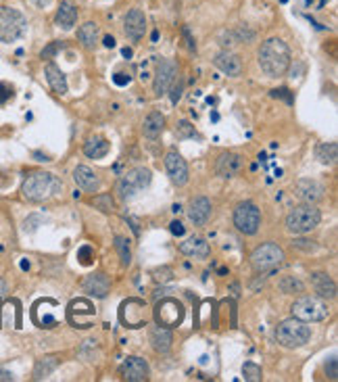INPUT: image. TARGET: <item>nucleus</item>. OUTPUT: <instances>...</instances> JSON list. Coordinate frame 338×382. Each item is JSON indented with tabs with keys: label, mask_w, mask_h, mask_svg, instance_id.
I'll list each match as a JSON object with an SVG mask.
<instances>
[{
	"label": "nucleus",
	"mask_w": 338,
	"mask_h": 382,
	"mask_svg": "<svg viewBox=\"0 0 338 382\" xmlns=\"http://www.w3.org/2000/svg\"><path fill=\"white\" fill-rule=\"evenodd\" d=\"M74 180L75 184L86 192H96L98 191V186H101L98 176H96L90 167H86V165H77V167H75Z\"/></svg>",
	"instance_id": "nucleus-20"
},
{
	"label": "nucleus",
	"mask_w": 338,
	"mask_h": 382,
	"mask_svg": "<svg viewBox=\"0 0 338 382\" xmlns=\"http://www.w3.org/2000/svg\"><path fill=\"white\" fill-rule=\"evenodd\" d=\"M98 36H101V30H98V26L94 21H88V23L79 26V30H77V40H79V44L86 50H94L96 48Z\"/></svg>",
	"instance_id": "nucleus-23"
},
{
	"label": "nucleus",
	"mask_w": 338,
	"mask_h": 382,
	"mask_svg": "<svg viewBox=\"0 0 338 382\" xmlns=\"http://www.w3.org/2000/svg\"><path fill=\"white\" fill-rule=\"evenodd\" d=\"M259 67L265 76L282 77L291 67V48L284 40H265L259 48Z\"/></svg>",
	"instance_id": "nucleus-1"
},
{
	"label": "nucleus",
	"mask_w": 338,
	"mask_h": 382,
	"mask_svg": "<svg viewBox=\"0 0 338 382\" xmlns=\"http://www.w3.org/2000/svg\"><path fill=\"white\" fill-rule=\"evenodd\" d=\"M92 203H94L101 211H107V213L115 209V203H113L111 194H98V196L92 198Z\"/></svg>",
	"instance_id": "nucleus-36"
},
{
	"label": "nucleus",
	"mask_w": 338,
	"mask_h": 382,
	"mask_svg": "<svg viewBox=\"0 0 338 382\" xmlns=\"http://www.w3.org/2000/svg\"><path fill=\"white\" fill-rule=\"evenodd\" d=\"M109 286H111L109 278H107L105 274H101V271L88 276V278L84 280V291L90 293V295H94V297H98V299H105V297H107Z\"/></svg>",
	"instance_id": "nucleus-21"
},
{
	"label": "nucleus",
	"mask_w": 338,
	"mask_h": 382,
	"mask_svg": "<svg viewBox=\"0 0 338 382\" xmlns=\"http://www.w3.org/2000/svg\"><path fill=\"white\" fill-rule=\"evenodd\" d=\"M55 21H57L59 28L72 30L75 26V21H77V9H75L72 2H63V4L59 6L57 15H55Z\"/></svg>",
	"instance_id": "nucleus-27"
},
{
	"label": "nucleus",
	"mask_w": 338,
	"mask_h": 382,
	"mask_svg": "<svg viewBox=\"0 0 338 382\" xmlns=\"http://www.w3.org/2000/svg\"><path fill=\"white\" fill-rule=\"evenodd\" d=\"M315 157H317V161L324 163V165H334L338 157V145L337 142H324V145H320L317 151H315Z\"/></svg>",
	"instance_id": "nucleus-31"
},
{
	"label": "nucleus",
	"mask_w": 338,
	"mask_h": 382,
	"mask_svg": "<svg viewBox=\"0 0 338 382\" xmlns=\"http://www.w3.org/2000/svg\"><path fill=\"white\" fill-rule=\"evenodd\" d=\"M234 226L238 232L253 236L261 226V211L257 209L255 203H240L234 211Z\"/></svg>",
	"instance_id": "nucleus-8"
},
{
	"label": "nucleus",
	"mask_w": 338,
	"mask_h": 382,
	"mask_svg": "<svg viewBox=\"0 0 338 382\" xmlns=\"http://www.w3.org/2000/svg\"><path fill=\"white\" fill-rule=\"evenodd\" d=\"M79 315H88V318H92V315H94V307H92L90 301H86V299H77V301H74V303L69 305L67 318H69V322L74 324V328H77V320H79Z\"/></svg>",
	"instance_id": "nucleus-28"
},
{
	"label": "nucleus",
	"mask_w": 338,
	"mask_h": 382,
	"mask_svg": "<svg viewBox=\"0 0 338 382\" xmlns=\"http://www.w3.org/2000/svg\"><path fill=\"white\" fill-rule=\"evenodd\" d=\"M59 191H61V180L57 176L48 174V172H34L21 184L23 196L28 201H32V203L46 201V198L55 196Z\"/></svg>",
	"instance_id": "nucleus-2"
},
{
	"label": "nucleus",
	"mask_w": 338,
	"mask_h": 382,
	"mask_svg": "<svg viewBox=\"0 0 338 382\" xmlns=\"http://www.w3.org/2000/svg\"><path fill=\"white\" fill-rule=\"evenodd\" d=\"M57 366H59V359H57V357H42V359H38L36 368H34V381L48 378V376L57 370Z\"/></svg>",
	"instance_id": "nucleus-30"
},
{
	"label": "nucleus",
	"mask_w": 338,
	"mask_h": 382,
	"mask_svg": "<svg viewBox=\"0 0 338 382\" xmlns=\"http://www.w3.org/2000/svg\"><path fill=\"white\" fill-rule=\"evenodd\" d=\"M109 149H111V145L105 140V138H90L86 145H84V153L86 157H90V159H101V157H105V155L109 153Z\"/></svg>",
	"instance_id": "nucleus-29"
},
{
	"label": "nucleus",
	"mask_w": 338,
	"mask_h": 382,
	"mask_svg": "<svg viewBox=\"0 0 338 382\" xmlns=\"http://www.w3.org/2000/svg\"><path fill=\"white\" fill-rule=\"evenodd\" d=\"M213 63H215V67H218L222 74H225V76L236 77L242 74V61H240V57L234 55V52H227V50L220 52V55L213 59Z\"/></svg>",
	"instance_id": "nucleus-17"
},
{
	"label": "nucleus",
	"mask_w": 338,
	"mask_h": 382,
	"mask_svg": "<svg viewBox=\"0 0 338 382\" xmlns=\"http://www.w3.org/2000/svg\"><path fill=\"white\" fill-rule=\"evenodd\" d=\"M36 9H44V6H48L50 4V0H30Z\"/></svg>",
	"instance_id": "nucleus-48"
},
{
	"label": "nucleus",
	"mask_w": 338,
	"mask_h": 382,
	"mask_svg": "<svg viewBox=\"0 0 338 382\" xmlns=\"http://www.w3.org/2000/svg\"><path fill=\"white\" fill-rule=\"evenodd\" d=\"M165 169H167V174H169V178H171V182L176 186H184L188 182V165L184 157L178 151L171 149L169 153L165 155Z\"/></svg>",
	"instance_id": "nucleus-13"
},
{
	"label": "nucleus",
	"mask_w": 338,
	"mask_h": 382,
	"mask_svg": "<svg viewBox=\"0 0 338 382\" xmlns=\"http://www.w3.org/2000/svg\"><path fill=\"white\" fill-rule=\"evenodd\" d=\"M311 284H313V291H315L322 299H334V297H337V284H334V280H332L326 271H315V274H311Z\"/></svg>",
	"instance_id": "nucleus-19"
},
{
	"label": "nucleus",
	"mask_w": 338,
	"mask_h": 382,
	"mask_svg": "<svg viewBox=\"0 0 338 382\" xmlns=\"http://www.w3.org/2000/svg\"><path fill=\"white\" fill-rule=\"evenodd\" d=\"M180 253L194 257V259H207L209 257V245L203 238H188L186 242L180 245Z\"/></svg>",
	"instance_id": "nucleus-24"
},
{
	"label": "nucleus",
	"mask_w": 338,
	"mask_h": 382,
	"mask_svg": "<svg viewBox=\"0 0 338 382\" xmlns=\"http://www.w3.org/2000/svg\"><path fill=\"white\" fill-rule=\"evenodd\" d=\"M59 48H63V44H61V42H52L46 50H42V59H50Z\"/></svg>",
	"instance_id": "nucleus-41"
},
{
	"label": "nucleus",
	"mask_w": 338,
	"mask_h": 382,
	"mask_svg": "<svg viewBox=\"0 0 338 382\" xmlns=\"http://www.w3.org/2000/svg\"><path fill=\"white\" fill-rule=\"evenodd\" d=\"M176 76H178L176 63L169 61V59H161V61L157 63V72H154V84H152L154 94H157V96L165 94V92L171 88V84H174Z\"/></svg>",
	"instance_id": "nucleus-11"
},
{
	"label": "nucleus",
	"mask_w": 338,
	"mask_h": 382,
	"mask_svg": "<svg viewBox=\"0 0 338 382\" xmlns=\"http://www.w3.org/2000/svg\"><path fill=\"white\" fill-rule=\"evenodd\" d=\"M180 96H182V86H176V88H174V94H171V101H174V103H178V101H180Z\"/></svg>",
	"instance_id": "nucleus-47"
},
{
	"label": "nucleus",
	"mask_w": 338,
	"mask_h": 382,
	"mask_svg": "<svg viewBox=\"0 0 338 382\" xmlns=\"http://www.w3.org/2000/svg\"><path fill=\"white\" fill-rule=\"evenodd\" d=\"M28 21L13 6H0V42H15L26 34Z\"/></svg>",
	"instance_id": "nucleus-6"
},
{
	"label": "nucleus",
	"mask_w": 338,
	"mask_h": 382,
	"mask_svg": "<svg viewBox=\"0 0 338 382\" xmlns=\"http://www.w3.org/2000/svg\"><path fill=\"white\" fill-rule=\"evenodd\" d=\"M15 378L11 372H6V370H0V382H11Z\"/></svg>",
	"instance_id": "nucleus-46"
},
{
	"label": "nucleus",
	"mask_w": 338,
	"mask_h": 382,
	"mask_svg": "<svg viewBox=\"0 0 338 382\" xmlns=\"http://www.w3.org/2000/svg\"><path fill=\"white\" fill-rule=\"evenodd\" d=\"M163 130H165V117L159 113V111H152V113L145 119V123H142V132H145V136L150 138V140L159 138V136L163 134Z\"/></svg>",
	"instance_id": "nucleus-26"
},
{
	"label": "nucleus",
	"mask_w": 338,
	"mask_h": 382,
	"mask_svg": "<svg viewBox=\"0 0 338 382\" xmlns=\"http://www.w3.org/2000/svg\"><path fill=\"white\" fill-rule=\"evenodd\" d=\"M326 370H328V376L332 378V381H337L338 378V372H337V357H330V366L326 364Z\"/></svg>",
	"instance_id": "nucleus-42"
},
{
	"label": "nucleus",
	"mask_w": 338,
	"mask_h": 382,
	"mask_svg": "<svg viewBox=\"0 0 338 382\" xmlns=\"http://www.w3.org/2000/svg\"><path fill=\"white\" fill-rule=\"evenodd\" d=\"M115 84L117 86H125V84H130V76H125V74H115Z\"/></svg>",
	"instance_id": "nucleus-44"
},
{
	"label": "nucleus",
	"mask_w": 338,
	"mask_h": 382,
	"mask_svg": "<svg viewBox=\"0 0 338 382\" xmlns=\"http://www.w3.org/2000/svg\"><path fill=\"white\" fill-rule=\"evenodd\" d=\"M121 378L128 382L149 381V364L142 357H128L119 368Z\"/></svg>",
	"instance_id": "nucleus-12"
},
{
	"label": "nucleus",
	"mask_w": 338,
	"mask_h": 382,
	"mask_svg": "<svg viewBox=\"0 0 338 382\" xmlns=\"http://www.w3.org/2000/svg\"><path fill=\"white\" fill-rule=\"evenodd\" d=\"M150 180H152V176H150V172L147 167H134V169H130L123 178L117 180V184H115V196H117L119 201L128 203V201H132V198L138 194V191L147 189L150 184Z\"/></svg>",
	"instance_id": "nucleus-4"
},
{
	"label": "nucleus",
	"mask_w": 338,
	"mask_h": 382,
	"mask_svg": "<svg viewBox=\"0 0 338 382\" xmlns=\"http://www.w3.org/2000/svg\"><path fill=\"white\" fill-rule=\"evenodd\" d=\"M171 278H174V271H171V268H167V266L152 269V280H154V282L165 284V282H169Z\"/></svg>",
	"instance_id": "nucleus-37"
},
{
	"label": "nucleus",
	"mask_w": 338,
	"mask_h": 382,
	"mask_svg": "<svg viewBox=\"0 0 338 382\" xmlns=\"http://www.w3.org/2000/svg\"><path fill=\"white\" fill-rule=\"evenodd\" d=\"M322 222V213L315 205L311 203H303L299 207H295L288 218H286V228L293 234H307L311 230H315Z\"/></svg>",
	"instance_id": "nucleus-5"
},
{
	"label": "nucleus",
	"mask_w": 338,
	"mask_h": 382,
	"mask_svg": "<svg viewBox=\"0 0 338 382\" xmlns=\"http://www.w3.org/2000/svg\"><path fill=\"white\" fill-rule=\"evenodd\" d=\"M184 320V305L178 299H163L154 307V322L165 328H176Z\"/></svg>",
	"instance_id": "nucleus-10"
},
{
	"label": "nucleus",
	"mask_w": 338,
	"mask_h": 382,
	"mask_svg": "<svg viewBox=\"0 0 338 382\" xmlns=\"http://www.w3.org/2000/svg\"><path fill=\"white\" fill-rule=\"evenodd\" d=\"M211 201L207 196H196L188 205V218L194 226H205L211 218Z\"/></svg>",
	"instance_id": "nucleus-15"
},
{
	"label": "nucleus",
	"mask_w": 338,
	"mask_h": 382,
	"mask_svg": "<svg viewBox=\"0 0 338 382\" xmlns=\"http://www.w3.org/2000/svg\"><path fill=\"white\" fill-rule=\"evenodd\" d=\"M150 343H152V349L159 351V353H167L171 349V343H174V337H171V328H165V326H154L150 330Z\"/></svg>",
	"instance_id": "nucleus-22"
},
{
	"label": "nucleus",
	"mask_w": 338,
	"mask_h": 382,
	"mask_svg": "<svg viewBox=\"0 0 338 382\" xmlns=\"http://www.w3.org/2000/svg\"><path fill=\"white\" fill-rule=\"evenodd\" d=\"M4 293H6V282H4V280L0 278V297H2Z\"/></svg>",
	"instance_id": "nucleus-50"
},
{
	"label": "nucleus",
	"mask_w": 338,
	"mask_h": 382,
	"mask_svg": "<svg viewBox=\"0 0 338 382\" xmlns=\"http://www.w3.org/2000/svg\"><path fill=\"white\" fill-rule=\"evenodd\" d=\"M278 286H280L282 293H300L303 291V282L297 280L295 276H284Z\"/></svg>",
	"instance_id": "nucleus-33"
},
{
	"label": "nucleus",
	"mask_w": 338,
	"mask_h": 382,
	"mask_svg": "<svg viewBox=\"0 0 338 382\" xmlns=\"http://www.w3.org/2000/svg\"><path fill=\"white\" fill-rule=\"evenodd\" d=\"M282 262H284V251L276 242H263L251 255V264H253V268L257 269V271L276 268Z\"/></svg>",
	"instance_id": "nucleus-9"
},
{
	"label": "nucleus",
	"mask_w": 338,
	"mask_h": 382,
	"mask_svg": "<svg viewBox=\"0 0 338 382\" xmlns=\"http://www.w3.org/2000/svg\"><path fill=\"white\" fill-rule=\"evenodd\" d=\"M115 249H117V253H119V257H121V264L128 268L130 262H132V251H130L128 240H125L123 236H117V238H115Z\"/></svg>",
	"instance_id": "nucleus-32"
},
{
	"label": "nucleus",
	"mask_w": 338,
	"mask_h": 382,
	"mask_svg": "<svg viewBox=\"0 0 338 382\" xmlns=\"http://www.w3.org/2000/svg\"><path fill=\"white\" fill-rule=\"evenodd\" d=\"M309 339H311V328L299 318L284 320L276 326V341L286 349H299L309 343Z\"/></svg>",
	"instance_id": "nucleus-3"
},
{
	"label": "nucleus",
	"mask_w": 338,
	"mask_h": 382,
	"mask_svg": "<svg viewBox=\"0 0 338 382\" xmlns=\"http://www.w3.org/2000/svg\"><path fill=\"white\" fill-rule=\"evenodd\" d=\"M123 32L130 40H140L147 32V17L140 9H132L123 19Z\"/></svg>",
	"instance_id": "nucleus-14"
},
{
	"label": "nucleus",
	"mask_w": 338,
	"mask_h": 382,
	"mask_svg": "<svg viewBox=\"0 0 338 382\" xmlns=\"http://www.w3.org/2000/svg\"><path fill=\"white\" fill-rule=\"evenodd\" d=\"M242 374H244V381H261V368H259L257 364H253V361H247V364L242 366Z\"/></svg>",
	"instance_id": "nucleus-34"
},
{
	"label": "nucleus",
	"mask_w": 338,
	"mask_h": 382,
	"mask_svg": "<svg viewBox=\"0 0 338 382\" xmlns=\"http://www.w3.org/2000/svg\"><path fill=\"white\" fill-rule=\"evenodd\" d=\"M169 232H171V234H176V236H182L186 230H184V226H182L180 222H171V224H169Z\"/></svg>",
	"instance_id": "nucleus-43"
},
{
	"label": "nucleus",
	"mask_w": 338,
	"mask_h": 382,
	"mask_svg": "<svg viewBox=\"0 0 338 382\" xmlns=\"http://www.w3.org/2000/svg\"><path fill=\"white\" fill-rule=\"evenodd\" d=\"M293 247H297L305 253H311V251H317V245H313V240H305V238H297L293 240Z\"/></svg>",
	"instance_id": "nucleus-39"
},
{
	"label": "nucleus",
	"mask_w": 338,
	"mask_h": 382,
	"mask_svg": "<svg viewBox=\"0 0 338 382\" xmlns=\"http://www.w3.org/2000/svg\"><path fill=\"white\" fill-rule=\"evenodd\" d=\"M13 86L11 84H6V82H2L0 84V105H4V103H9L11 99H13Z\"/></svg>",
	"instance_id": "nucleus-40"
},
{
	"label": "nucleus",
	"mask_w": 338,
	"mask_h": 382,
	"mask_svg": "<svg viewBox=\"0 0 338 382\" xmlns=\"http://www.w3.org/2000/svg\"><path fill=\"white\" fill-rule=\"evenodd\" d=\"M184 36H186L188 48H190V50H194V48H196V44H194V40H192V36H190V30H188V28H184Z\"/></svg>",
	"instance_id": "nucleus-45"
},
{
	"label": "nucleus",
	"mask_w": 338,
	"mask_h": 382,
	"mask_svg": "<svg viewBox=\"0 0 338 382\" xmlns=\"http://www.w3.org/2000/svg\"><path fill=\"white\" fill-rule=\"evenodd\" d=\"M293 318L303 322H324L328 318V305L317 297H300L293 303Z\"/></svg>",
	"instance_id": "nucleus-7"
},
{
	"label": "nucleus",
	"mask_w": 338,
	"mask_h": 382,
	"mask_svg": "<svg viewBox=\"0 0 338 382\" xmlns=\"http://www.w3.org/2000/svg\"><path fill=\"white\" fill-rule=\"evenodd\" d=\"M176 136H178L180 140H186V138H194V136H198V134H196L194 125L184 119V121H180V123H178V128H176Z\"/></svg>",
	"instance_id": "nucleus-35"
},
{
	"label": "nucleus",
	"mask_w": 338,
	"mask_h": 382,
	"mask_svg": "<svg viewBox=\"0 0 338 382\" xmlns=\"http://www.w3.org/2000/svg\"><path fill=\"white\" fill-rule=\"evenodd\" d=\"M105 46H107V48H113V46H115V40H113L111 36H107V38H105Z\"/></svg>",
	"instance_id": "nucleus-49"
},
{
	"label": "nucleus",
	"mask_w": 338,
	"mask_h": 382,
	"mask_svg": "<svg viewBox=\"0 0 338 382\" xmlns=\"http://www.w3.org/2000/svg\"><path fill=\"white\" fill-rule=\"evenodd\" d=\"M46 79H48V86L52 88L55 94H59V96L67 94V79H65V74H63L55 63H48V65H46Z\"/></svg>",
	"instance_id": "nucleus-25"
},
{
	"label": "nucleus",
	"mask_w": 338,
	"mask_h": 382,
	"mask_svg": "<svg viewBox=\"0 0 338 382\" xmlns=\"http://www.w3.org/2000/svg\"><path fill=\"white\" fill-rule=\"evenodd\" d=\"M242 157L238 153H224L220 155L218 159V165H215V172L218 176L222 178H234L240 169H242Z\"/></svg>",
	"instance_id": "nucleus-18"
},
{
	"label": "nucleus",
	"mask_w": 338,
	"mask_h": 382,
	"mask_svg": "<svg viewBox=\"0 0 338 382\" xmlns=\"http://www.w3.org/2000/svg\"><path fill=\"white\" fill-rule=\"evenodd\" d=\"M295 194L299 196L303 203H311L315 205L322 196H324V186L315 180H309V178H303L297 182L295 186Z\"/></svg>",
	"instance_id": "nucleus-16"
},
{
	"label": "nucleus",
	"mask_w": 338,
	"mask_h": 382,
	"mask_svg": "<svg viewBox=\"0 0 338 382\" xmlns=\"http://www.w3.org/2000/svg\"><path fill=\"white\" fill-rule=\"evenodd\" d=\"M77 259H79V264H81V266H90V264H92V259H94V251H92V247H81V249L77 251Z\"/></svg>",
	"instance_id": "nucleus-38"
}]
</instances>
